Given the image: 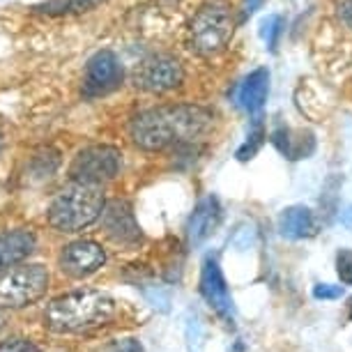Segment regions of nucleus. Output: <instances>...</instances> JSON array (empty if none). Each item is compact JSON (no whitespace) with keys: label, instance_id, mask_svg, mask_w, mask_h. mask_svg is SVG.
<instances>
[{"label":"nucleus","instance_id":"1a4fd4ad","mask_svg":"<svg viewBox=\"0 0 352 352\" xmlns=\"http://www.w3.org/2000/svg\"><path fill=\"white\" fill-rule=\"evenodd\" d=\"M201 295L205 297V302L214 309V314L223 320H232V314H235V307H232V297L230 290L226 285V278L221 274V267H219L217 258L208 256L203 263L201 270Z\"/></svg>","mask_w":352,"mask_h":352},{"label":"nucleus","instance_id":"4468645a","mask_svg":"<svg viewBox=\"0 0 352 352\" xmlns=\"http://www.w3.org/2000/svg\"><path fill=\"white\" fill-rule=\"evenodd\" d=\"M35 251V235L30 230H10L0 235V272L21 263Z\"/></svg>","mask_w":352,"mask_h":352},{"label":"nucleus","instance_id":"9d476101","mask_svg":"<svg viewBox=\"0 0 352 352\" xmlns=\"http://www.w3.org/2000/svg\"><path fill=\"white\" fill-rule=\"evenodd\" d=\"M104 263H106L104 249L92 240L72 242L69 247L63 249L60 256V270L72 278H85L95 274Z\"/></svg>","mask_w":352,"mask_h":352},{"label":"nucleus","instance_id":"4be33fe9","mask_svg":"<svg viewBox=\"0 0 352 352\" xmlns=\"http://www.w3.org/2000/svg\"><path fill=\"white\" fill-rule=\"evenodd\" d=\"M316 300H341L343 288L341 285H331V283H318L314 288Z\"/></svg>","mask_w":352,"mask_h":352},{"label":"nucleus","instance_id":"9b49d317","mask_svg":"<svg viewBox=\"0 0 352 352\" xmlns=\"http://www.w3.org/2000/svg\"><path fill=\"white\" fill-rule=\"evenodd\" d=\"M99 219H102L104 232L111 237L113 242L134 244V242L141 240V228H138L136 217H134V212H131L129 203L111 201L109 205H104Z\"/></svg>","mask_w":352,"mask_h":352},{"label":"nucleus","instance_id":"b1692460","mask_svg":"<svg viewBox=\"0 0 352 352\" xmlns=\"http://www.w3.org/2000/svg\"><path fill=\"white\" fill-rule=\"evenodd\" d=\"M113 352H143V348L136 338H124V341H120L113 348Z\"/></svg>","mask_w":352,"mask_h":352},{"label":"nucleus","instance_id":"423d86ee","mask_svg":"<svg viewBox=\"0 0 352 352\" xmlns=\"http://www.w3.org/2000/svg\"><path fill=\"white\" fill-rule=\"evenodd\" d=\"M122 155L111 145H92L76 155L74 164L69 168V175L74 182L104 184L113 180L120 170Z\"/></svg>","mask_w":352,"mask_h":352},{"label":"nucleus","instance_id":"a878e982","mask_svg":"<svg viewBox=\"0 0 352 352\" xmlns=\"http://www.w3.org/2000/svg\"><path fill=\"white\" fill-rule=\"evenodd\" d=\"M341 221L345 223V226H352V205L345 212H341Z\"/></svg>","mask_w":352,"mask_h":352},{"label":"nucleus","instance_id":"7ed1b4c3","mask_svg":"<svg viewBox=\"0 0 352 352\" xmlns=\"http://www.w3.org/2000/svg\"><path fill=\"white\" fill-rule=\"evenodd\" d=\"M106 205L102 184L74 182L53 198L49 223L60 232H78L95 223Z\"/></svg>","mask_w":352,"mask_h":352},{"label":"nucleus","instance_id":"412c9836","mask_svg":"<svg viewBox=\"0 0 352 352\" xmlns=\"http://www.w3.org/2000/svg\"><path fill=\"white\" fill-rule=\"evenodd\" d=\"M0 352H39V348L25 338H8L0 343Z\"/></svg>","mask_w":352,"mask_h":352},{"label":"nucleus","instance_id":"cd10ccee","mask_svg":"<svg viewBox=\"0 0 352 352\" xmlns=\"http://www.w3.org/2000/svg\"><path fill=\"white\" fill-rule=\"evenodd\" d=\"M0 324H3V316H0Z\"/></svg>","mask_w":352,"mask_h":352},{"label":"nucleus","instance_id":"f03ea898","mask_svg":"<svg viewBox=\"0 0 352 352\" xmlns=\"http://www.w3.org/2000/svg\"><path fill=\"white\" fill-rule=\"evenodd\" d=\"M116 314V302L102 290H74L46 307L44 324L56 334H78L106 324Z\"/></svg>","mask_w":352,"mask_h":352},{"label":"nucleus","instance_id":"39448f33","mask_svg":"<svg viewBox=\"0 0 352 352\" xmlns=\"http://www.w3.org/2000/svg\"><path fill=\"white\" fill-rule=\"evenodd\" d=\"M49 288L44 265H19L0 272V309H23L42 300Z\"/></svg>","mask_w":352,"mask_h":352},{"label":"nucleus","instance_id":"5701e85b","mask_svg":"<svg viewBox=\"0 0 352 352\" xmlns=\"http://www.w3.org/2000/svg\"><path fill=\"white\" fill-rule=\"evenodd\" d=\"M338 16L348 28H352V0H341L338 3Z\"/></svg>","mask_w":352,"mask_h":352},{"label":"nucleus","instance_id":"0eeeda50","mask_svg":"<svg viewBox=\"0 0 352 352\" xmlns=\"http://www.w3.org/2000/svg\"><path fill=\"white\" fill-rule=\"evenodd\" d=\"M184 81V69L177 58L168 56V53H157L150 56L136 67L134 83L136 88H141L152 95L159 92H168L177 85H182Z\"/></svg>","mask_w":352,"mask_h":352},{"label":"nucleus","instance_id":"aec40b11","mask_svg":"<svg viewBox=\"0 0 352 352\" xmlns=\"http://www.w3.org/2000/svg\"><path fill=\"white\" fill-rule=\"evenodd\" d=\"M336 272H338V278H341V283L352 285V251H348V249L338 251V256H336Z\"/></svg>","mask_w":352,"mask_h":352},{"label":"nucleus","instance_id":"393cba45","mask_svg":"<svg viewBox=\"0 0 352 352\" xmlns=\"http://www.w3.org/2000/svg\"><path fill=\"white\" fill-rule=\"evenodd\" d=\"M261 5H263V0H247V3H244V10H242V19L251 16Z\"/></svg>","mask_w":352,"mask_h":352},{"label":"nucleus","instance_id":"f3484780","mask_svg":"<svg viewBox=\"0 0 352 352\" xmlns=\"http://www.w3.org/2000/svg\"><path fill=\"white\" fill-rule=\"evenodd\" d=\"M263 143H265V127H263L261 120H256L254 127H251V131H249L247 141H244L242 148L237 150V159H240V162H249V159H254L258 155V150L263 148Z\"/></svg>","mask_w":352,"mask_h":352},{"label":"nucleus","instance_id":"a211bd4d","mask_svg":"<svg viewBox=\"0 0 352 352\" xmlns=\"http://www.w3.org/2000/svg\"><path fill=\"white\" fill-rule=\"evenodd\" d=\"M184 338H187L189 352H203V348H205V327H203L201 318H198L196 314L187 318V324H184Z\"/></svg>","mask_w":352,"mask_h":352},{"label":"nucleus","instance_id":"f8f14e48","mask_svg":"<svg viewBox=\"0 0 352 352\" xmlns=\"http://www.w3.org/2000/svg\"><path fill=\"white\" fill-rule=\"evenodd\" d=\"M219 221H221V205L214 196H205L198 201L194 214L189 217L187 235L191 244H203L212 232L217 230Z\"/></svg>","mask_w":352,"mask_h":352},{"label":"nucleus","instance_id":"6e6552de","mask_svg":"<svg viewBox=\"0 0 352 352\" xmlns=\"http://www.w3.org/2000/svg\"><path fill=\"white\" fill-rule=\"evenodd\" d=\"M122 65L113 51H97L85 65L83 76V95L102 97L109 95L122 83Z\"/></svg>","mask_w":352,"mask_h":352},{"label":"nucleus","instance_id":"6ab92c4d","mask_svg":"<svg viewBox=\"0 0 352 352\" xmlns=\"http://www.w3.org/2000/svg\"><path fill=\"white\" fill-rule=\"evenodd\" d=\"M283 32V19L272 14L267 19H263L261 23V35L265 37V42H267L270 51H276V44H278V37H281Z\"/></svg>","mask_w":352,"mask_h":352},{"label":"nucleus","instance_id":"2eb2a0df","mask_svg":"<svg viewBox=\"0 0 352 352\" xmlns=\"http://www.w3.org/2000/svg\"><path fill=\"white\" fill-rule=\"evenodd\" d=\"M278 230L288 240H304L316 232V219L314 212L304 205H292V208L283 210L281 219H278Z\"/></svg>","mask_w":352,"mask_h":352},{"label":"nucleus","instance_id":"bb28decb","mask_svg":"<svg viewBox=\"0 0 352 352\" xmlns=\"http://www.w3.org/2000/svg\"><path fill=\"white\" fill-rule=\"evenodd\" d=\"M350 318H352V304H350Z\"/></svg>","mask_w":352,"mask_h":352},{"label":"nucleus","instance_id":"ddd939ff","mask_svg":"<svg viewBox=\"0 0 352 352\" xmlns=\"http://www.w3.org/2000/svg\"><path fill=\"white\" fill-rule=\"evenodd\" d=\"M267 92L270 72L265 67H258L242 81L240 90H237V104L247 113H258L265 106V102H267Z\"/></svg>","mask_w":352,"mask_h":352},{"label":"nucleus","instance_id":"dca6fc26","mask_svg":"<svg viewBox=\"0 0 352 352\" xmlns=\"http://www.w3.org/2000/svg\"><path fill=\"white\" fill-rule=\"evenodd\" d=\"M104 0H49L46 5H39L37 10L46 12V14H69V12H88Z\"/></svg>","mask_w":352,"mask_h":352},{"label":"nucleus","instance_id":"f257e3e1","mask_svg":"<svg viewBox=\"0 0 352 352\" xmlns=\"http://www.w3.org/2000/svg\"><path fill=\"white\" fill-rule=\"evenodd\" d=\"M214 124V116L194 104L159 106L136 116L129 124V136L138 148L157 152L170 145H187L205 136Z\"/></svg>","mask_w":352,"mask_h":352},{"label":"nucleus","instance_id":"20e7f679","mask_svg":"<svg viewBox=\"0 0 352 352\" xmlns=\"http://www.w3.org/2000/svg\"><path fill=\"white\" fill-rule=\"evenodd\" d=\"M235 21L223 5H205L189 25V44L198 56L210 58L228 46Z\"/></svg>","mask_w":352,"mask_h":352}]
</instances>
